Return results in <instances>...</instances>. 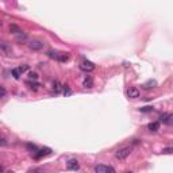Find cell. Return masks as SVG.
Here are the masks:
<instances>
[{"mask_svg": "<svg viewBox=\"0 0 173 173\" xmlns=\"http://www.w3.org/2000/svg\"><path fill=\"white\" fill-rule=\"evenodd\" d=\"M46 54L49 55L50 58H53V60H57L60 61V62H66L68 60H69V53H64V52H57V50H49Z\"/></svg>", "mask_w": 173, "mask_h": 173, "instance_id": "6da1fadb", "label": "cell"}, {"mask_svg": "<svg viewBox=\"0 0 173 173\" xmlns=\"http://www.w3.org/2000/svg\"><path fill=\"white\" fill-rule=\"evenodd\" d=\"M28 47L31 50H34V52H39V50H42L45 47V42L41 39H33L28 42Z\"/></svg>", "mask_w": 173, "mask_h": 173, "instance_id": "7a4b0ae2", "label": "cell"}, {"mask_svg": "<svg viewBox=\"0 0 173 173\" xmlns=\"http://www.w3.org/2000/svg\"><path fill=\"white\" fill-rule=\"evenodd\" d=\"M130 154H131V147H123V149H119L118 152L115 153V157L118 158V160H120V161H123V160H126Z\"/></svg>", "mask_w": 173, "mask_h": 173, "instance_id": "3957f363", "label": "cell"}, {"mask_svg": "<svg viewBox=\"0 0 173 173\" xmlns=\"http://www.w3.org/2000/svg\"><path fill=\"white\" fill-rule=\"evenodd\" d=\"M80 69L84 70V72H92V70H95V64L88 60H84L80 64Z\"/></svg>", "mask_w": 173, "mask_h": 173, "instance_id": "277c9868", "label": "cell"}, {"mask_svg": "<svg viewBox=\"0 0 173 173\" xmlns=\"http://www.w3.org/2000/svg\"><path fill=\"white\" fill-rule=\"evenodd\" d=\"M50 153H52V150L49 149V147H43V149H36L35 152L31 153V155H33L34 158H41V157H43V155L50 154Z\"/></svg>", "mask_w": 173, "mask_h": 173, "instance_id": "5b68a950", "label": "cell"}, {"mask_svg": "<svg viewBox=\"0 0 173 173\" xmlns=\"http://www.w3.org/2000/svg\"><path fill=\"white\" fill-rule=\"evenodd\" d=\"M79 168H80L79 161L74 160V158H72V160H69V161L66 162V169L68 170H79Z\"/></svg>", "mask_w": 173, "mask_h": 173, "instance_id": "8992f818", "label": "cell"}, {"mask_svg": "<svg viewBox=\"0 0 173 173\" xmlns=\"http://www.w3.org/2000/svg\"><path fill=\"white\" fill-rule=\"evenodd\" d=\"M160 120L162 122V123H165V125H172L173 123V115L172 114H162L161 116H160Z\"/></svg>", "mask_w": 173, "mask_h": 173, "instance_id": "52a82bcc", "label": "cell"}, {"mask_svg": "<svg viewBox=\"0 0 173 173\" xmlns=\"http://www.w3.org/2000/svg\"><path fill=\"white\" fill-rule=\"evenodd\" d=\"M109 168L111 166H107V165L103 164H99L95 166V173H108L109 172Z\"/></svg>", "mask_w": 173, "mask_h": 173, "instance_id": "ba28073f", "label": "cell"}, {"mask_svg": "<svg viewBox=\"0 0 173 173\" xmlns=\"http://www.w3.org/2000/svg\"><path fill=\"white\" fill-rule=\"evenodd\" d=\"M127 96L130 97V99H137V97H139V91H138L137 88H128L127 89Z\"/></svg>", "mask_w": 173, "mask_h": 173, "instance_id": "9c48e42d", "label": "cell"}, {"mask_svg": "<svg viewBox=\"0 0 173 173\" xmlns=\"http://www.w3.org/2000/svg\"><path fill=\"white\" fill-rule=\"evenodd\" d=\"M62 89H64V85L61 84L60 81H54V82H53V92H54L55 95L61 93V92H62Z\"/></svg>", "mask_w": 173, "mask_h": 173, "instance_id": "30bf717a", "label": "cell"}, {"mask_svg": "<svg viewBox=\"0 0 173 173\" xmlns=\"http://www.w3.org/2000/svg\"><path fill=\"white\" fill-rule=\"evenodd\" d=\"M82 85H84L85 88H92L93 87V79L91 76H85L84 81H82Z\"/></svg>", "mask_w": 173, "mask_h": 173, "instance_id": "8fae6325", "label": "cell"}, {"mask_svg": "<svg viewBox=\"0 0 173 173\" xmlns=\"http://www.w3.org/2000/svg\"><path fill=\"white\" fill-rule=\"evenodd\" d=\"M147 128H149L150 131L160 130V122H152V123H149V125H147Z\"/></svg>", "mask_w": 173, "mask_h": 173, "instance_id": "7c38bea8", "label": "cell"}, {"mask_svg": "<svg viewBox=\"0 0 173 173\" xmlns=\"http://www.w3.org/2000/svg\"><path fill=\"white\" fill-rule=\"evenodd\" d=\"M155 85H157V81H155V80H149V81L145 82L142 87H143L145 89H150V88H154Z\"/></svg>", "mask_w": 173, "mask_h": 173, "instance_id": "4fadbf2b", "label": "cell"}, {"mask_svg": "<svg viewBox=\"0 0 173 173\" xmlns=\"http://www.w3.org/2000/svg\"><path fill=\"white\" fill-rule=\"evenodd\" d=\"M12 76H14V79H16V80H19V79H20L22 73L19 72V69H18V68H16V69H12Z\"/></svg>", "mask_w": 173, "mask_h": 173, "instance_id": "5bb4252c", "label": "cell"}, {"mask_svg": "<svg viewBox=\"0 0 173 173\" xmlns=\"http://www.w3.org/2000/svg\"><path fill=\"white\" fill-rule=\"evenodd\" d=\"M9 30H11L14 34H19V33H22V31L19 30V27L16 26V24H11V26H9Z\"/></svg>", "mask_w": 173, "mask_h": 173, "instance_id": "9a60e30c", "label": "cell"}, {"mask_svg": "<svg viewBox=\"0 0 173 173\" xmlns=\"http://www.w3.org/2000/svg\"><path fill=\"white\" fill-rule=\"evenodd\" d=\"M27 85H30V89H33V91H36V89L39 88V84L38 82H27Z\"/></svg>", "mask_w": 173, "mask_h": 173, "instance_id": "2e32d148", "label": "cell"}, {"mask_svg": "<svg viewBox=\"0 0 173 173\" xmlns=\"http://www.w3.org/2000/svg\"><path fill=\"white\" fill-rule=\"evenodd\" d=\"M141 112H150V111H153V107L150 106H146V107H142V108H139Z\"/></svg>", "mask_w": 173, "mask_h": 173, "instance_id": "e0dca14e", "label": "cell"}, {"mask_svg": "<svg viewBox=\"0 0 173 173\" xmlns=\"http://www.w3.org/2000/svg\"><path fill=\"white\" fill-rule=\"evenodd\" d=\"M62 92H64L65 96H69V95L72 93V91H70V88L68 87V85H64V89H62Z\"/></svg>", "mask_w": 173, "mask_h": 173, "instance_id": "ac0fdd59", "label": "cell"}, {"mask_svg": "<svg viewBox=\"0 0 173 173\" xmlns=\"http://www.w3.org/2000/svg\"><path fill=\"white\" fill-rule=\"evenodd\" d=\"M28 77H30V79H33V80H36V79H38V74H36L35 72H30V73H28Z\"/></svg>", "mask_w": 173, "mask_h": 173, "instance_id": "d6986e66", "label": "cell"}, {"mask_svg": "<svg viewBox=\"0 0 173 173\" xmlns=\"http://www.w3.org/2000/svg\"><path fill=\"white\" fill-rule=\"evenodd\" d=\"M18 69H19V72H20V73H23V72H26V70H28V65H23V66H19Z\"/></svg>", "mask_w": 173, "mask_h": 173, "instance_id": "ffe728a7", "label": "cell"}, {"mask_svg": "<svg viewBox=\"0 0 173 173\" xmlns=\"http://www.w3.org/2000/svg\"><path fill=\"white\" fill-rule=\"evenodd\" d=\"M4 95H6V89H4V87L0 85V97H3Z\"/></svg>", "mask_w": 173, "mask_h": 173, "instance_id": "44dd1931", "label": "cell"}, {"mask_svg": "<svg viewBox=\"0 0 173 173\" xmlns=\"http://www.w3.org/2000/svg\"><path fill=\"white\" fill-rule=\"evenodd\" d=\"M172 147H166V149H164L162 150V153H165V154H170V153H172Z\"/></svg>", "mask_w": 173, "mask_h": 173, "instance_id": "7402d4cb", "label": "cell"}, {"mask_svg": "<svg viewBox=\"0 0 173 173\" xmlns=\"http://www.w3.org/2000/svg\"><path fill=\"white\" fill-rule=\"evenodd\" d=\"M7 145V141L3 139V138H0V146H6Z\"/></svg>", "mask_w": 173, "mask_h": 173, "instance_id": "603a6c76", "label": "cell"}, {"mask_svg": "<svg viewBox=\"0 0 173 173\" xmlns=\"http://www.w3.org/2000/svg\"><path fill=\"white\" fill-rule=\"evenodd\" d=\"M28 173H43V172L41 169H34V170H30Z\"/></svg>", "mask_w": 173, "mask_h": 173, "instance_id": "cb8c5ba5", "label": "cell"}, {"mask_svg": "<svg viewBox=\"0 0 173 173\" xmlns=\"http://www.w3.org/2000/svg\"><path fill=\"white\" fill-rule=\"evenodd\" d=\"M108 173H115V170H114V168H109V172Z\"/></svg>", "mask_w": 173, "mask_h": 173, "instance_id": "d4e9b609", "label": "cell"}, {"mask_svg": "<svg viewBox=\"0 0 173 173\" xmlns=\"http://www.w3.org/2000/svg\"><path fill=\"white\" fill-rule=\"evenodd\" d=\"M0 173H3V166L0 165Z\"/></svg>", "mask_w": 173, "mask_h": 173, "instance_id": "484cf974", "label": "cell"}, {"mask_svg": "<svg viewBox=\"0 0 173 173\" xmlns=\"http://www.w3.org/2000/svg\"><path fill=\"white\" fill-rule=\"evenodd\" d=\"M125 173H134V172H131V170H126Z\"/></svg>", "mask_w": 173, "mask_h": 173, "instance_id": "4316f807", "label": "cell"}, {"mask_svg": "<svg viewBox=\"0 0 173 173\" xmlns=\"http://www.w3.org/2000/svg\"><path fill=\"white\" fill-rule=\"evenodd\" d=\"M1 26H3V22H1V19H0V27H1Z\"/></svg>", "mask_w": 173, "mask_h": 173, "instance_id": "83f0119b", "label": "cell"}, {"mask_svg": "<svg viewBox=\"0 0 173 173\" xmlns=\"http://www.w3.org/2000/svg\"><path fill=\"white\" fill-rule=\"evenodd\" d=\"M7 173H14V172H11V170H9V172H7Z\"/></svg>", "mask_w": 173, "mask_h": 173, "instance_id": "f1b7e54d", "label": "cell"}]
</instances>
